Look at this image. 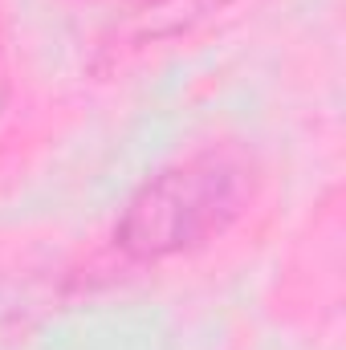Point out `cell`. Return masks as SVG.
Listing matches in <instances>:
<instances>
[{"label": "cell", "mask_w": 346, "mask_h": 350, "mask_svg": "<svg viewBox=\"0 0 346 350\" xmlns=\"http://www.w3.org/2000/svg\"><path fill=\"white\" fill-rule=\"evenodd\" d=\"M257 175L249 155L208 147L143 183L114 224V249L127 261L159 265L224 237L253 204Z\"/></svg>", "instance_id": "cell-1"}, {"label": "cell", "mask_w": 346, "mask_h": 350, "mask_svg": "<svg viewBox=\"0 0 346 350\" xmlns=\"http://www.w3.org/2000/svg\"><path fill=\"white\" fill-rule=\"evenodd\" d=\"M16 57H12V25H8V12H4V0H0V118L8 114L12 106V94H16Z\"/></svg>", "instance_id": "cell-2"}, {"label": "cell", "mask_w": 346, "mask_h": 350, "mask_svg": "<svg viewBox=\"0 0 346 350\" xmlns=\"http://www.w3.org/2000/svg\"><path fill=\"white\" fill-rule=\"evenodd\" d=\"M106 4H131V8H151V4H159V0H106Z\"/></svg>", "instance_id": "cell-3"}]
</instances>
